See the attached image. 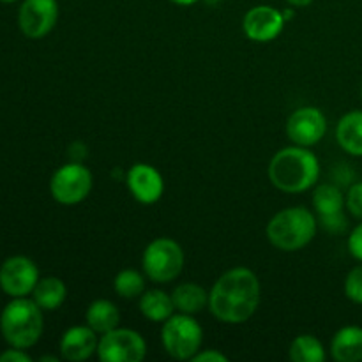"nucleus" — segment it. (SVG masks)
<instances>
[{"instance_id":"1","label":"nucleus","mask_w":362,"mask_h":362,"mask_svg":"<svg viewBox=\"0 0 362 362\" xmlns=\"http://www.w3.org/2000/svg\"><path fill=\"white\" fill-rule=\"evenodd\" d=\"M262 288L247 267H233L218 278L209 293V310L221 324L239 325L250 320L260 306Z\"/></svg>"},{"instance_id":"2","label":"nucleus","mask_w":362,"mask_h":362,"mask_svg":"<svg viewBox=\"0 0 362 362\" xmlns=\"http://www.w3.org/2000/svg\"><path fill=\"white\" fill-rule=\"evenodd\" d=\"M320 163L310 147H285L274 154L269 165V179L283 193H304L317 184Z\"/></svg>"},{"instance_id":"3","label":"nucleus","mask_w":362,"mask_h":362,"mask_svg":"<svg viewBox=\"0 0 362 362\" xmlns=\"http://www.w3.org/2000/svg\"><path fill=\"white\" fill-rule=\"evenodd\" d=\"M42 310L27 297H14L0 315V332L6 343L14 349H30L42 336Z\"/></svg>"},{"instance_id":"4","label":"nucleus","mask_w":362,"mask_h":362,"mask_svg":"<svg viewBox=\"0 0 362 362\" xmlns=\"http://www.w3.org/2000/svg\"><path fill=\"white\" fill-rule=\"evenodd\" d=\"M269 243L278 250L293 253L306 247L317 235V218L310 209L288 207L279 211L267 223Z\"/></svg>"},{"instance_id":"5","label":"nucleus","mask_w":362,"mask_h":362,"mask_svg":"<svg viewBox=\"0 0 362 362\" xmlns=\"http://www.w3.org/2000/svg\"><path fill=\"white\" fill-rule=\"evenodd\" d=\"M204 331L193 315L177 313L163 322L161 343L165 352L175 361H191L202 349Z\"/></svg>"},{"instance_id":"6","label":"nucleus","mask_w":362,"mask_h":362,"mask_svg":"<svg viewBox=\"0 0 362 362\" xmlns=\"http://www.w3.org/2000/svg\"><path fill=\"white\" fill-rule=\"evenodd\" d=\"M184 251L177 240L168 237L154 239L144 251V274L154 283H170L180 276L184 269Z\"/></svg>"},{"instance_id":"7","label":"nucleus","mask_w":362,"mask_h":362,"mask_svg":"<svg viewBox=\"0 0 362 362\" xmlns=\"http://www.w3.org/2000/svg\"><path fill=\"white\" fill-rule=\"evenodd\" d=\"M94 179L90 170L81 163H67L55 170L49 179V193L60 205L81 204L90 194Z\"/></svg>"},{"instance_id":"8","label":"nucleus","mask_w":362,"mask_h":362,"mask_svg":"<svg viewBox=\"0 0 362 362\" xmlns=\"http://www.w3.org/2000/svg\"><path fill=\"white\" fill-rule=\"evenodd\" d=\"M147 356V343L133 329H113L101 334L98 357L103 362H141Z\"/></svg>"},{"instance_id":"9","label":"nucleus","mask_w":362,"mask_h":362,"mask_svg":"<svg viewBox=\"0 0 362 362\" xmlns=\"http://www.w3.org/2000/svg\"><path fill=\"white\" fill-rule=\"evenodd\" d=\"M59 20L57 0H23L18 11V27L28 39H42Z\"/></svg>"},{"instance_id":"10","label":"nucleus","mask_w":362,"mask_h":362,"mask_svg":"<svg viewBox=\"0 0 362 362\" xmlns=\"http://www.w3.org/2000/svg\"><path fill=\"white\" fill-rule=\"evenodd\" d=\"M327 133V119L315 106L297 108L286 120V136L293 145L313 147Z\"/></svg>"},{"instance_id":"11","label":"nucleus","mask_w":362,"mask_h":362,"mask_svg":"<svg viewBox=\"0 0 362 362\" xmlns=\"http://www.w3.org/2000/svg\"><path fill=\"white\" fill-rule=\"evenodd\" d=\"M39 281V269L28 257H11L0 265V288L9 297L30 296Z\"/></svg>"},{"instance_id":"12","label":"nucleus","mask_w":362,"mask_h":362,"mask_svg":"<svg viewBox=\"0 0 362 362\" xmlns=\"http://www.w3.org/2000/svg\"><path fill=\"white\" fill-rule=\"evenodd\" d=\"M285 18L272 6H255L244 14L243 30L247 39L255 42H271L285 28Z\"/></svg>"},{"instance_id":"13","label":"nucleus","mask_w":362,"mask_h":362,"mask_svg":"<svg viewBox=\"0 0 362 362\" xmlns=\"http://www.w3.org/2000/svg\"><path fill=\"white\" fill-rule=\"evenodd\" d=\"M126 184L134 200L144 205L156 204L165 193V180L161 173L147 163H134L127 170Z\"/></svg>"},{"instance_id":"14","label":"nucleus","mask_w":362,"mask_h":362,"mask_svg":"<svg viewBox=\"0 0 362 362\" xmlns=\"http://www.w3.org/2000/svg\"><path fill=\"white\" fill-rule=\"evenodd\" d=\"M98 332L92 331L88 325H74L60 338V356L69 362L87 361L98 354Z\"/></svg>"},{"instance_id":"15","label":"nucleus","mask_w":362,"mask_h":362,"mask_svg":"<svg viewBox=\"0 0 362 362\" xmlns=\"http://www.w3.org/2000/svg\"><path fill=\"white\" fill-rule=\"evenodd\" d=\"M331 356L338 362L362 361V327L346 325L341 327L331 341Z\"/></svg>"},{"instance_id":"16","label":"nucleus","mask_w":362,"mask_h":362,"mask_svg":"<svg viewBox=\"0 0 362 362\" xmlns=\"http://www.w3.org/2000/svg\"><path fill=\"white\" fill-rule=\"evenodd\" d=\"M336 140L346 154L362 158V110H354L339 119Z\"/></svg>"},{"instance_id":"17","label":"nucleus","mask_w":362,"mask_h":362,"mask_svg":"<svg viewBox=\"0 0 362 362\" xmlns=\"http://www.w3.org/2000/svg\"><path fill=\"white\" fill-rule=\"evenodd\" d=\"M67 286L66 283L55 276L39 278L37 285L32 290V299L42 311H55L66 303Z\"/></svg>"},{"instance_id":"18","label":"nucleus","mask_w":362,"mask_h":362,"mask_svg":"<svg viewBox=\"0 0 362 362\" xmlns=\"http://www.w3.org/2000/svg\"><path fill=\"white\" fill-rule=\"evenodd\" d=\"M140 313L147 318L148 322H156V324H163V322L168 320L170 317L175 311L173 306L172 293H166L159 288L145 290L140 296Z\"/></svg>"},{"instance_id":"19","label":"nucleus","mask_w":362,"mask_h":362,"mask_svg":"<svg viewBox=\"0 0 362 362\" xmlns=\"http://www.w3.org/2000/svg\"><path fill=\"white\" fill-rule=\"evenodd\" d=\"M85 320H87V325L92 331H95L101 336L119 327L120 311L112 300L98 299L94 300V303L88 304L87 313H85Z\"/></svg>"},{"instance_id":"20","label":"nucleus","mask_w":362,"mask_h":362,"mask_svg":"<svg viewBox=\"0 0 362 362\" xmlns=\"http://www.w3.org/2000/svg\"><path fill=\"white\" fill-rule=\"evenodd\" d=\"M175 311L186 315H197L209 308V292L197 283H182L172 292Z\"/></svg>"},{"instance_id":"21","label":"nucleus","mask_w":362,"mask_h":362,"mask_svg":"<svg viewBox=\"0 0 362 362\" xmlns=\"http://www.w3.org/2000/svg\"><path fill=\"white\" fill-rule=\"evenodd\" d=\"M313 207L318 214V221L334 218L343 214L345 209V197L341 191L332 184H322L313 193Z\"/></svg>"},{"instance_id":"22","label":"nucleus","mask_w":362,"mask_h":362,"mask_svg":"<svg viewBox=\"0 0 362 362\" xmlns=\"http://www.w3.org/2000/svg\"><path fill=\"white\" fill-rule=\"evenodd\" d=\"M288 357L292 362H324L327 356L320 339L311 334H300L290 343Z\"/></svg>"},{"instance_id":"23","label":"nucleus","mask_w":362,"mask_h":362,"mask_svg":"<svg viewBox=\"0 0 362 362\" xmlns=\"http://www.w3.org/2000/svg\"><path fill=\"white\" fill-rule=\"evenodd\" d=\"M113 288L122 299H136L145 292V279L134 269H124L113 279Z\"/></svg>"},{"instance_id":"24","label":"nucleus","mask_w":362,"mask_h":362,"mask_svg":"<svg viewBox=\"0 0 362 362\" xmlns=\"http://www.w3.org/2000/svg\"><path fill=\"white\" fill-rule=\"evenodd\" d=\"M345 296L354 304L362 306V262L352 269L345 278Z\"/></svg>"},{"instance_id":"25","label":"nucleus","mask_w":362,"mask_h":362,"mask_svg":"<svg viewBox=\"0 0 362 362\" xmlns=\"http://www.w3.org/2000/svg\"><path fill=\"white\" fill-rule=\"evenodd\" d=\"M345 207L354 218L361 219L362 221V180L361 182L352 184L346 191L345 197Z\"/></svg>"},{"instance_id":"26","label":"nucleus","mask_w":362,"mask_h":362,"mask_svg":"<svg viewBox=\"0 0 362 362\" xmlns=\"http://www.w3.org/2000/svg\"><path fill=\"white\" fill-rule=\"evenodd\" d=\"M349 251L357 262H362V221L356 228L352 230V233L349 235Z\"/></svg>"},{"instance_id":"27","label":"nucleus","mask_w":362,"mask_h":362,"mask_svg":"<svg viewBox=\"0 0 362 362\" xmlns=\"http://www.w3.org/2000/svg\"><path fill=\"white\" fill-rule=\"evenodd\" d=\"M32 357L25 352L23 349H7L6 352L0 354V362H30Z\"/></svg>"},{"instance_id":"28","label":"nucleus","mask_w":362,"mask_h":362,"mask_svg":"<svg viewBox=\"0 0 362 362\" xmlns=\"http://www.w3.org/2000/svg\"><path fill=\"white\" fill-rule=\"evenodd\" d=\"M193 362H226L228 361V357L225 356V354H221L219 350H200V352L197 354V356L191 359Z\"/></svg>"},{"instance_id":"29","label":"nucleus","mask_w":362,"mask_h":362,"mask_svg":"<svg viewBox=\"0 0 362 362\" xmlns=\"http://www.w3.org/2000/svg\"><path fill=\"white\" fill-rule=\"evenodd\" d=\"M292 7H306L310 4H313V0H286Z\"/></svg>"},{"instance_id":"30","label":"nucleus","mask_w":362,"mask_h":362,"mask_svg":"<svg viewBox=\"0 0 362 362\" xmlns=\"http://www.w3.org/2000/svg\"><path fill=\"white\" fill-rule=\"evenodd\" d=\"M170 2L177 4V6H193V4L200 2V0H170Z\"/></svg>"},{"instance_id":"31","label":"nucleus","mask_w":362,"mask_h":362,"mask_svg":"<svg viewBox=\"0 0 362 362\" xmlns=\"http://www.w3.org/2000/svg\"><path fill=\"white\" fill-rule=\"evenodd\" d=\"M281 13H283V18H285V21L292 20V18L296 16V11H293V9H286V11H281Z\"/></svg>"},{"instance_id":"32","label":"nucleus","mask_w":362,"mask_h":362,"mask_svg":"<svg viewBox=\"0 0 362 362\" xmlns=\"http://www.w3.org/2000/svg\"><path fill=\"white\" fill-rule=\"evenodd\" d=\"M41 362H46V361H49V362H57L59 359H57V357H52V356H45V357H41V359H39Z\"/></svg>"},{"instance_id":"33","label":"nucleus","mask_w":362,"mask_h":362,"mask_svg":"<svg viewBox=\"0 0 362 362\" xmlns=\"http://www.w3.org/2000/svg\"><path fill=\"white\" fill-rule=\"evenodd\" d=\"M0 2H6V4H11V2H16V0H0Z\"/></svg>"}]
</instances>
